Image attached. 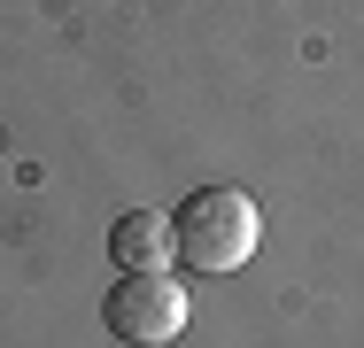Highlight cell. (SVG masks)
<instances>
[{
  "mask_svg": "<svg viewBox=\"0 0 364 348\" xmlns=\"http://www.w3.org/2000/svg\"><path fill=\"white\" fill-rule=\"evenodd\" d=\"M264 240V209L240 186H194L171 209V256L186 271H240Z\"/></svg>",
  "mask_w": 364,
  "mask_h": 348,
  "instance_id": "obj_1",
  "label": "cell"
},
{
  "mask_svg": "<svg viewBox=\"0 0 364 348\" xmlns=\"http://www.w3.org/2000/svg\"><path fill=\"white\" fill-rule=\"evenodd\" d=\"M186 317H194V294L171 278V263H155V271H117L109 302H101V325H109L117 341H132V348H171L186 333Z\"/></svg>",
  "mask_w": 364,
  "mask_h": 348,
  "instance_id": "obj_2",
  "label": "cell"
},
{
  "mask_svg": "<svg viewBox=\"0 0 364 348\" xmlns=\"http://www.w3.org/2000/svg\"><path fill=\"white\" fill-rule=\"evenodd\" d=\"M109 256H117L124 271L171 263V217H163V209H124V217L109 224Z\"/></svg>",
  "mask_w": 364,
  "mask_h": 348,
  "instance_id": "obj_3",
  "label": "cell"
}]
</instances>
